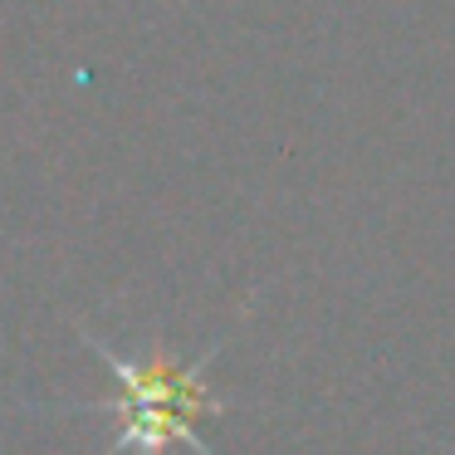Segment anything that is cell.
<instances>
[{
  "instance_id": "obj_1",
  "label": "cell",
  "mask_w": 455,
  "mask_h": 455,
  "mask_svg": "<svg viewBox=\"0 0 455 455\" xmlns=\"http://www.w3.org/2000/svg\"><path fill=\"white\" fill-rule=\"evenodd\" d=\"M89 347L108 363L118 392L108 402H89L84 411L118 416L108 455H167V445H187L191 455H216L201 441L196 421L220 411V396L206 382V363L216 347L201 357H172L167 347H142V353H118L113 343L84 333Z\"/></svg>"
}]
</instances>
